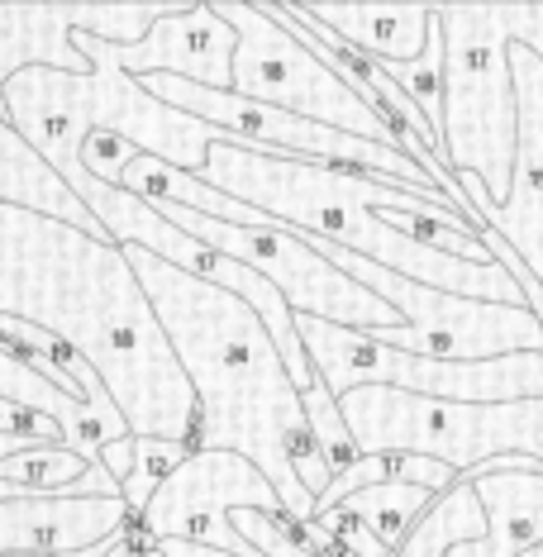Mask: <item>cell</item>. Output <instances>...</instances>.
Segmentation results:
<instances>
[{
  "instance_id": "obj_1",
  "label": "cell",
  "mask_w": 543,
  "mask_h": 557,
  "mask_svg": "<svg viewBox=\"0 0 543 557\" xmlns=\"http://www.w3.org/2000/svg\"><path fill=\"white\" fill-rule=\"evenodd\" d=\"M0 314L77 352L134 438H196V391L120 244L0 206Z\"/></svg>"
},
{
  "instance_id": "obj_2",
  "label": "cell",
  "mask_w": 543,
  "mask_h": 557,
  "mask_svg": "<svg viewBox=\"0 0 543 557\" xmlns=\"http://www.w3.org/2000/svg\"><path fill=\"white\" fill-rule=\"evenodd\" d=\"M124 258L153 306L172 358L196 391L200 420L192 453H238L272 481L296 524H314V500L330 491V462L310 434L306 400L276 352L268 324L234 290L210 286L124 244Z\"/></svg>"
},
{
  "instance_id": "obj_3",
  "label": "cell",
  "mask_w": 543,
  "mask_h": 557,
  "mask_svg": "<svg viewBox=\"0 0 543 557\" xmlns=\"http://www.w3.org/2000/svg\"><path fill=\"white\" fill-rule=\"evenodd\" d=\"M206 186L224 191L238 206L258 210L262 220L282 224L296 234L330 238V244L358 252L377 268L410 276L420 286L448 290L467 300H491V306H525V290L501 262H467L453 252H439L420 238L400 234L386 220L391 210L420 214V220L467 230L482 238V224L458 214L444 196H424L396 182H377V176L330 168V162H300V158H272L244 144H214L206 168L196 172Z\"/></svg>"
},
{
  "instance_id": "obj_4",
  "label": "cell",
  "mask_w": 543,
  "mask_h": 557,
  "mask_svg": "<svg viewBox=\"0 0 543 557\" xmlns=\"http://www.w3.org/2000/svg\"><path fill=\"white\" fill-rule=\"evenodd\" d=\"M77 48L91 58V72L34 67L5 86V124L58 176L82 162L91 134H110L182 172H200L214 144H230V134L148 96V86L120 67L115 44L82 34Z\"/></svg>"
},
{
  "instance_id": "obj_5",
  "label": "cell",
  "mask_w": 543,
  "mask_h": 557,
  "mask_svg": "<svg viewBox=\"0 0 543 557\" xmlns=\"http://www.w3.org/2000/svg\"><path fill=\"white\" fill-rule=\"evenodd\" d=\"M444 34V162L453 176L482 182L491 206L510 196L515 176V77L510 5H434Z\"/></svg>"
},
{
  "instance_id": "obj_6",
  "label": "cell",
  "mask_w": 543,
  "mask_h": 557,
  "mask_svg": "<svg viewBox=\"0 0 543 557\" xmlns=\"http://www.w3.org/2000/svg\"><path fill=\"white\" fill-rule=\"evenodd\" d=\"M210 5L230 20V29L238 39L234 96L258 100V106H272V110H286V115H296V120L324 124V129L368 138V144L396 148V153H406L415 168L429 172V182L448 196L453 210L467 214V196H462L458 176H453L439 158H429L406 129H396L386 115H377L348 82H338L306 44L292 39L282 24H272L252 0H210ZM467 220H472V214H467ZM472 224H482V220H472Z\"/></svg>"
},
{
  "instance_id": "obj_7",
  "label": "cell",
  "mask_w": 543,
  "mask_h": 557,
  "mask_svg": "<svg viewBox=\"0 0 543 557\" xmlns=\"http://www.w3.org/2000/svg\"><path fill=\"white\" fill-rule=\"evenodd\" d=\"M338 414L358 458H434L448 472H477L501 458L543 462V400L453 405L386 386H358L338 396Z\"/></svg>"
},
{
  "instance_id": "obj_8",
  "label": "cell",
  "mask_w": 543,
  "mask_h": 557,
  "mask_svg": "<svg viewBox=\"0 0 543 557\" xmlns=\"http://www.w3.org/2000/svg\"><path fill=\"white\" fill-rule=\"evenodd\" d=\"M296 334L334 400L358 386H386L453 405L543 400V352H505V358H482V362L420 358V352L382 348L372 334L310 320V314H296Z\"/></svg>"
},
{
  "instance_id": "obj_9",
  "label": "cell",
  "mask_w": 543,
  "mask_h": 557,
  "mask_svg": "<svg viewBox=\"0 0 543 557\" xmlns=\"http://www.w3.org/2000/svg\"><path fill=\"white\" fill-rule=\"evenodd\" d=\"M306 244L330 258L338 272L368 286L377 300L396 310L400 329H382L372 334L382 348L420 352V358H448V362H482L505 358V352H543V324L529 306H491V300H467L448 296V290L420 286L410 276H396L377 262L358 258V252L330 244V238L300 234Z\"/></svg>"
},
{
  "instance_id": "obj_10",
  "label": "cell",
  "mask_w": 543,
  "mask_h": 557,
  "mask_svg": "<svg viewBox=\"0 0 543 557\" xmlns=\"http://www.w3.org/2000/svg\"><path fill=\"white\" fill-rule=\"evenodd\" d=\"M162 220H172L176 230H186L200 238L206 248L224 252V258L244 262L258 276H268L276 286V296L292 306V314H310L324 324H344L358 334H382V329H400L396 310L386 300H377L368 286H358L353 276H344L330 258H320L296 230L282 224H224V220H206L196 210L182 206H153Z\"/></svg>"
},
{
  "instance_id": "obj_11",
  "label": "cell",
  "mask_w": 543,
  "mask_h": 557,
  "mask_svg": "<svg viewBox=\"0 0 543 557\" xmlns=\"http://www.w3.org/2000/svg\"><path fill=\"white\" fill-rule=\"evenodd\" d=\"M234 510L286 515V505L276 500L272 481L248 458H238V453H192L158 486V496L144 510V519H138V529L153 543L186 539V543H206V548H220V553L258 557L244 543V534L230 524Z\"/></svg>"
},
{
  "instance_id": "obj_12",
  "label": "cell",
  "mask_w": 543,
  "mask_h": 557,
  "mask_svg": "<svg viewBox=\"0 0 543 557\" xmlns=\"http://www.w3.org/2000/svg\"><path fill=\"white\" fill-rule=\"evenodd\" d=\"M186 10V0H138V5H0V120L5 86L20 72H91L77 39H106L115 48L138 44L162 15Z\"/></svg>"
},
{
  "instance_id": "obj_13",
  "label": "cell",
  "mask_w": 543,
  "mask_h": 557,
  "mask_svg": "<svg viewBox=\"0 0 543 557\" xmlns=\"http://www.w3.org/2000/svg\"><path fill=\"white\" fill-rule=\"evenodd\" d=\"M510 77H515V120H520V144H515V176L510 196L491 206L482 182L458 176L467 214L496 230L510 252L539 276L543 286V62L525 44H510Z\"/></svg>"
},
{
  "instance_id": "obj_14",
  "label": "cell",
  "mask_w": 543,
  "mask_h": 557,
  "mask_svg": "<svg viewBox=\"0 0 543 557\" xmlns=\"http://www.w3.org/2000/svg\"><path fill=\"white\" fill-rule=\"evenodd\" d=\"M129 524L134 519L120 496H77V491L15 496L0 500V557H82Z\"/></svg>"
},
{
  "instance_id": "obj_15",
  "label": "cell",
  "mask_w": 543,
  "mask_h": 557,
  "mask_svg": "<svg viewBox=\"0 0 543 557\" xmlns=\"http://www.w3.org/2000/svg\"><path fill=\"white\" fill-rule=\"evenodd\" d=\"M234 29L214 5H186L162 15L129 48H115L129 77H182L210 91H234Z\"/></svg>"
},
{
  "instance_id": "obj_16",
  "label": "cell",
  "mask_w": 543,
  "mask_h": 557,
  "mask_svg": "<svg viewBox=\"0 0 543 557\" xmlns=\"http://www.w3.org/2000/svg\"><path fill=\"white\" fill-rule=\"evenodd\" d=\"M477 486L486 510V534L462 543L448 557H525L543 543V462L501 458L477 472H462Z\"/></svg>"
},
{
  "instance_id": "obj_17",
  "label": "cell",
  "mask_w": 543,
  "mask_h": 557,
  "mask_svg": "<svg viewBox=\"0 0 543 557\" xmlns=\"http://www.w3.org/2000/svg\"><path fill=\"white\" fill-rule=\"evenodd\" d=\"M310 20H320L330 34H338L353 53L396 67V62L424 58L434 39V5H362V0H300Z\"/></svg>"
},
{
  "instance_id": "obj_18",
  "label": "cell",
  "mask_w": 543,
  "mask_h": 557,
  "mask_svg": "<svg viewBox=\"0 0 543 557\" xmlns=\"http://www.w3.org/2000/svg\"><path fill=\"white\" fill-rule=\"evenodd\" d=\"M0 206H24V210H39L48 220H62L72 230L91 234V238H110L96 224V214L72 196V186L48 168V162L34 153L24 138L0 120Z\"/></svg>"
},
{
  "instance_id": "obj_19",
  "label": "cell",
  "mask_w": 543,
  "mask_h": 557,
  "mask_svg": "<svg viewBox=\"0 0 543 557\" xmlns=\"http://www.w3.org/2000/svg\"><path fill=\"white\" fill-rule=\"evenodd\" d=\"M486 534V510L477 500V486L467 476H458L453 486L420 515V524L406 534V543L396 548V557H448L462 543H477Z\"/></svg>"
},
{
  "instance_id": "obj_20",
  "label": "cell",
  "mask_w": 543,
  "mask_h": 557,
  "mask_svg": "<svg viewBox=\"0 0 543 557\" xmlns=\"http://www.w3.org/2000/svg\"><path fill=\"white\" fill-rule=\"evenodd\" d=\"M439 496H429L424 486H406V481H382V486H368L358 496H348L338 510L353 515L358 524H368L377 539L386 543L391 553L406 543V534L420 524V515L434 505Z\"/></svg>"
},
{
  "instance_id": "obj_21",
  "label": "cell",
  "mask_w": 543,
  "mask_h": 557,
  "mask_svg": "<svg viewBox=\"0 0 543 557\" xmlns=\"http://www.w3.org/2000/svg\"><path fill=\"white\" fill-rule=\"evenodd\" d=\"M186 458H192V443L134 438V472L124 476V486H120V500H124V510H129L134 524L144 519L148 505H153L158 486H162V481H168Z\"/></svg>"
},
{
  "instance_id": "obj_22",
  "label": "cell",
  "mask_w": 543,
  "mask_h": 557,
  "mask_svg": "<svg viewBox=\"0 0 543 557\" xmlns=\"http://www.w3.org/2000/svg\"><path fill=\"white\" fill-rule=\"evenodd\" d=\"M377 67H382V62H377ZM382 72L424 110V120L439 129V115H444V34H439V24H434V39H429L424 58L396 62V67H382Z\"/></svg>"
},
{
  "instance_id": "obj_23",
  "label": "cell",
  "mask_w": 543,
  "mask_h": 557,
  "mask_svg": "<svg viewBox=\"0 0 543 557\" xmlns=\"http://www.w3.org/2000/svg\"><path fill=\"white\" fill-rule=\"evenodd\" d=\"M230 524L244 534V543L258 557H324V553L306 548L296 534H286V529L276 524V515H268V510H234Z\"/></svg>"
},
{
  "instance_id": "obj_24",
  "label": "cell",
  "mask_w": 543,
  "mask_h": 557,
  "mask_svg": "<svg viewBox=\"0 0 543 557\" xmlns=\"http://www.w3.org/2000/svg\"><path fill=\"white\" fill-rule=\"evenodd\" d=\"M314 524H320L324 534H330L348 557H396L382 539L372 534L368 524H358V519L344 515V510H324V515H314Z\"/></svg>"
},
{
  "instance_id": "obj_25",
  "label": "cell",
  "mask_w": 543,
  "mask_h": 557,
  "mask_svg": "<svg viewBox=\"0 0 543 557\" xmlns=\"http://www.w3.org/2000/svg\"><path fill=\"white\" fill-rule=\"evenodd\" d=\"M100 467L110 472V481H115V486H124V476L134 472V434L106 443V448H100Z\"/></svg>"
},
{
  "instance_id": "obj_26",
  "label": "cell",
  "mask_w": 543,
  "mask_h": 557,
  "mask_svg": "<svg viewBox=\"0 0 543 557\" xmlns=\"http://www.w3.org/2000/svg\"><path fill=\"white\" fill-rule=\"evenodd\" d=\"M158 557H238V553H220V548H206V543H186V539H162L153 543Z\"/></svg>"
},
{
  "instance_id": "obj_27",
  "label": "cell",
  "mask_w": 543,
  "mask_h": 557,
  "mask_svg": "<svg viewBox=\"0 0 543 557\" xmlns=\"http://www.w3.org/2000/svg\"><path fill=\"white\" fill-rule=\"evenodd\" d=\"M525 557H543V543H539V548H529V553H525Z\"/></svg>"
},
{
  "instance_id": "obj_28",
  "label": "cell",
  "mask_w": 543,
  "mask_h": 557,
  "mask_svg": "<svg viewBox=\"0 0 543 557\" xmlns=\"http://www.w3.org/2000/svg\"><path fill=\"white\" fill-rule=\"evenodd\" d=\"M148 557H158V553H148Z\"/></svg>"
}]
</instances>
